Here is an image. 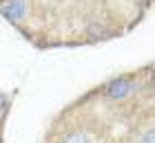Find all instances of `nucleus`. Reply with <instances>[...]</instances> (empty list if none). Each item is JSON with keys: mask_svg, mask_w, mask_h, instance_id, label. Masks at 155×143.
<instances>
[{"mask_svg": "<svg viewBox=\"0 0 155 143\" xmlns=\"http://www.w3.org/2000/svg\"><path fill=\"white\" fill-rule=\"evenodd\" d=\"M0 13L9 22H20L27 16V2L25 0H0Z\"/></svg>", "mask_w": 155, "mask_h": 143, "instance_id": "1", "label": "nucleus"}, {"mask_svg": "<svg viewBox=\"0 0 155 143\" xmlns=\"http://www.w3.org/2000/svg\"><path fill=\"white\" fill-rule=\"evenodd\" d=\"M5 104H7V99H5V95H2V92H0V108H2Z\"/></svg>", "mask_w": 155, "mask_h": 143, "instance_id": "5", "label": "nucleus"}, {"mask_svg": "<svg viewBox=\"0 0 155 143\" xmlns=\"http://www.w3.org/2000/svg\"><path fill=\"white\" fill-rule=\"evenodd\" d=\"M133 88H135V84H133V82L124 79V77H117V79H113V82L107 84V97L120 101V99L129 97L131 92H133Z\"/></svg>", "mask_w": 155, "mask_h": 143, "instance_id": "2", "label": "nucleus"}, {"mask_svg": "<svg viewBox=\"0 0 155 143\" xmlns=\"http://www.w3.org/2000/svg\"><path fill=\"white\" fill-rule=\"evenodd\" d=\"M142 143H153V128H149V130H146V134H144Z\"/></svg>", "mask_w": 155, "mask_h": 143, "instance_id": "4", "label": "nucleus"}, {"mask_svg": "<svg viewBox=\"0 0 155 143\" xmlns=\"http://www.w3.org/2000/svg\"><path fill=\"white\" fill-rule=\"evenodd\" d=\"M62 143H89V139L84 137V134H69Z\"/></svg>", "mask_w": 155, "mask_h": 143, "instance_id": "3", "label": "nucleus"}]
</instances>
